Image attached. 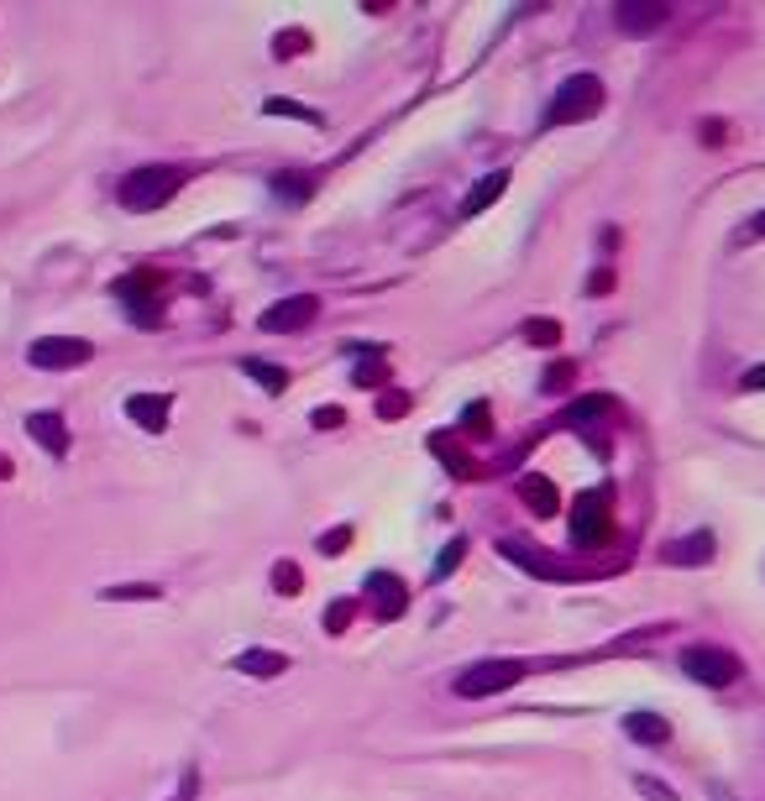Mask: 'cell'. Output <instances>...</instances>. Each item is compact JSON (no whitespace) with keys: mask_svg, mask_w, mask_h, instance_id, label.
<instances>
[{"mask_svg":"<svg viewBox=\"0 0 765 801\" xmlns=\"http://www.w3.org/2000/svg\"><path fill=\"white\" fill-rule=\"evenodd\" d=\"M603 111V79L598 73H572L561 79L556 100L546 105V126H572V121H593Z\"/></svg>","mask_w":765,"mask_h":801,"instance_id":"1","label":"cell"},{"mask_svg":"<svg viewBox=\"0 0 765 801\" xmlns=\"http://www.w3.org/2000/svg\"><path fill=\"white\" fill-rule=\"evenodd\" d=\"M179 184H184L179 168H137V173L121 184V205H126V210H158V205H168V199L179 194Z\"/></svg>","mask_w":765,"mask_h":801,"instance_id":"2","label":"cell"},{"mask_svg":"<svg viewBox=\"0 0 765 801\" xmlns=\"http://www.w3.org/2000/svg\"><path fill=\"white\" fill-rule=\"evenodd\" d=\"M525 682V665L519 660H478L456 676V697H499L509 686Z\"/></svg>","mask_w":765,"mask_h":801,"instance_id":"3","label":"cell"},{"mask_svg":"<svg viewBox=\"0 0 765 801\" xmlns=\"http://www.w3.org/2000/svg\"><path fill=\"white\" fill-rule=\"evenodd\" d=\"M682 671H687L697 686H708V691H723V686L740 682V660L729 655V650H718V644H693V650H682Z\"/></svg>","mask_w":765,"mask_h":801,"instance_id":"4","label":"cell"},{"mask_svg":"<svg viewBox=\"0 0 765 801\" xmlns=\"http://www.w3.org/2000/svg\"><path fill=\"white\" fill-rule=\"evenodd\" d=\"M614 535V518H608V493H582L572 503V540L582 550H593Z\"/></svg>","mask_w":765,"mask_h":801,"instance_id":"5","label":"cell"},{"mask_svg":"<svg viewBox=\"0 0 765 801\" xmlns=\"http://www.w3.org/2000/svg\"><path fill=\"white\" fill-rule=\"evenodd\" d=\"M26 362H32V367H43V373L84 367V362H90V341H79V335H43V341H32V346H26Z\"/></svg>","mask_w":765,"mask_h":801,"instance_id":"6","label":"cell"},{"mask_svg":"<svg viewBox=\"0 0 765 801\" xmlns=\"http://www.w3.org/2000/svg\"><path fill=\"white\" fill-rule=\"evenodd\" d=\"M315 309H320V299H315V294H294V299H278L273 309H263V320H258V325H263L267 335H288V330H305V325H310Z\"/></svg>","mask_w":765,"mask_h":801,"instance_id":"7","label":"cell"},{"mask_svg":"<svg viewBox=\"0 0 765 801\" xmlns=\"http://www.w3.org/2000/svg\"><path fill=\"white\" fill-rule=\"evenodd\" d=\"M367 597H373L378 618H399V613L409 608V587L393 576V571H373V576H367Z\"/></svg>","mask_w":765,"mask_h":801,"instance_id":"8","label":"cell"},{"mask_svg":"<svg viewBox=\"0 0 765 801\" xmlns=\"http://www.w3.org/2000/svg\"><path fill=\"white\" fill-rule=\"evenodd\" d=\"M614 22H619V32H629V37H640V32H661L666 26V5L661 0H624L619 11H614Z\"/></svg>","mask_w":765,"mask_h":801,"instance_id":"9","label":"cell"},{"mask_svg":"<svg viewBox=\"0 0 765 801\" xmlns=\"http://www.w3.org/2000/svg\"><path fill=\"white\" fill-rule=\"evenodd\" d=\"M499 550H503V556H509L514 565H519V571H529V576H546V582L567 576V571H561V565H556V561L546 556V550H535L529 540H499Z\"/></svg>","mask_w":765,"mask_h":801,"instance_id":"10","label":"cell"},{"mask_svg":"<svg viewBox=\"0 0 765 801\" xmlns=\"http://www.w3.org/2000/svg\"><path fill=\"white\" fill-rule=\"evenodd\" d=\"M26 435L37 440V446L48 450V456H64L69 450V424H64V414H26Z\"/></svg>","mask_w":765,"mask_h":801,"instance_id":"11","label":"cell"},{"mask_svg":"<svg viewBox=\"0 0 765 801\" xmlns=\"http://www.w3.org/2000/svg\"><path fill=\"white\" fill-rule=\"evenodd\" d=\"M126 420L142 424L147 435H163L168 430V393H137V399H126Z\"/></svg>","mask_w":765,"mask_h":801,"instance_id":"12","label":"cell"},{"mask_svg":"<svg viewBox=\"0 0 765 801\" xmlns=\"http://www.w3.org/2000/svg\"><path fill=\"white\" fill-rule=\"evenodd\" d=\"M503 188H509V168H493V173H482L478 184L467 188V199H461V215H482L488 205H499Z\"/></svg>","mask_w":765,"mask_h":801,"instance_id":"13","label":"cell"},{"mask_svg":"<svg viewBox=\"0 0 765 801\" xmlns=\"http://www.w3.org/2000/svg\"><path fill=\"white\" fill-rule=\"evenodd\" d=\"M519 497L529 503V514H540V518H550L556 508H561V493H556V482H550V477H540V471L519 477Z\"/></svg>","mask_w":765,"mask_h":801,"instance_id":"14","label":"cell"},{"mask_svg":"<svg viewBox=\"0 0 765 801\" xmlns=\"http://www.w3.org/2000/svg\"><path fill=\"white\" fill-rule=\"evenodd\" d=\"M666 561L671 565H708V561H713V535H708V529H697V535H687V540H671L666 545Z\"/></svg>","mask_w":765,"mask_h":801,"instance_id":"15","label":"cell"},{"mask_svg":"<svg viewBox=\"0 0 765 801\" xmlns=\"http://www.w3.org/2000/svg\"><path fill=\"white\" fill-rule=\"evenodd\" d=\"M231 665H237L241 676H263V682H267V676H284V671H288V655H284V650H241Z\"/></svg>","mask_w":765,"mask_h":801,"instance_id":"16","label":"cell"},{"mask_svg":"<svg viewBox=\"0 0 765 801\" xmlns=\"http://www.w3.org/2000/svg\"><path fill=\"white\" fill-rule=\"evenodd\" d=\"M624 729H629L635 744H666V739H671V723L661 718V712H629V718H624Z\"/></svg>","mask_w":765,"mask_h":801,"instance_id":"17","label":"cell"},{"mask_svg":"<svg viewBox=\"0 0 765 801\" xmlns=\"http://www.w3.org/2000/svg\"><path fill=\"white\" fill-rule=\"evenodd\" d=\"M603 414H614V399H608V393H587V399L567 403V414H561V420H567V424H593V420H603Z\"/></svg>","mask_w":765,"mask_h":801,"instance_id":"18","label":"cell"},{"mask_svg":"<svg viewBox=\"0 0 765 801\" xmlns=\"http://www.w3.org/2000/svg\"><path fill=\"white\" fill-rule=\"evenodd\" d=\"M431 450L441 456V461H446V467H452V477H461V482L472 477V461H467V450L456 446L452 435H431Z\"/></svg>","mask_w":765,"mask_h":801,"instance_id":"19","label":"cell"},{"mask_svg":"<svg viewBox=\"0 0 765 801\" xmlns=\"http://www.w3.org/2000/svg\"><path fill=\"white\" fill-rule=\"evenodd\" d=\"M241 373L252 377V382H263L267 393H284V388H288V373H284V367H273V362H258V356H247V362H241Z\"/></svg>","mask_w":765,"mask_h":801,"instance_id":"20","label":"cell"},{"mask_svg":"<svg viewBox=\"0 0 765 801\" xmlns=\"http://www.w3.org/2000/svg\"><path fill=\"white\" fill-rule=\"evenodd\" d=\"M310 179H305V173H278V179H273V194H278V199H294V205H299V199H310Z\"/></svg>","mask_w":765,"mask_h":801,"instance_id":"21","label":"cell"},{"mask_svg":"<svg viewBox=\"0 0 765 801\" xmlns=\"http://www.w3.org/2000/svg\"><path fill=\"white\" fill-rule=\"evenodd\" d=\"M461 556H467V540H452L441 556H435V565H431V582H446L456 565H461Z\"/></svg>","mask_w":765,"mask_h":801,"instance_id":"22","label":"cell"},{"mask_svg":"<svg viewBox=\"0 0 765 801\" xmlns=\"http://www.w3.org/2000/svg\"><path fill=\"white\" fill-rule=\"evenodd\" d=\"M263 111H267V116H294V121H305V126H320V116H315V111H305V105H294V100H284V94H273V100H263Z\"/></svg>","mask_w":765,"mask_h":801,"instance_id":"23","label":"cell"},{"mask_svg":"<svg viewBox=\"0 0 765 801\" xmlns=\"http://www.w3.org/2000/svg\"><path fill=\"white\" fill-rule=\"evenodd\" d=\"M525 341L529 346H561V325L556 320H525Z\"/></svg>","mask_w":765,"mask_h":801,"instance_id":"24","label":"cell"},{"mask_svg":"<svg viewBox=\"0 0 765 801\" xmlns=\"http://www.w3.org/2000/svg\"><path fill=\"white\" fill-rule=\"evenodd\" d=\"M273 587H278V592H299V587H305L299 565H294V561H278V565H273Z\"/></svg>","mask_w":765,"mask_h":801,"instance_id":"25","label":"cell"},{"mask_svg":"<svg viewBox=\"0 0 765 801\" xmlns=\"http://www.w3.org/2000/svg\"><path fill=\"white\" fill-rule=\"evenodd\" d=\"M635 791H640L646 801H676V791H671V786H661L655 776H640V780H635Z\"/></svg>","mask_w":765,"mask_h":801,"instance_id":"26","label":"cell"},{"mask_svg":"<svg viewBox=\"0 0 765 801\" xmlns=\"http://www.w3.org/2000/svg\"><path fill=\"white\" fill-rule=\"evenodd\" d=\"M100 597H105V603H121V597H158V587H152V582H137V587H105Z\"/></svg>","mask_w":765,"mask_h":801,"instance_id":"27","label":"cell"},{"mask_svg":"<svg viewBox=\"0 0 765 801\" xmlns=\"http://www.w3.org/2000/svg\"><path fill=\"white\" fill-rule=\"evenodd\" d=\"M346 623H352V603L341 597V603H331V613H326V629H331V634H341Z\"/></svg>","mask_w":765,"mask_h":801,"instance_id":"28","label":"cell"},{"mask_svg":"<svg viewBox=\"0 0 765 801\" xmlns=\"http://www.w3.org/2000/svg\"><path fill=\"white\" fill-rule=\"evenodd\" d=\"M346 545H352V529H346V524H341V529H331V535H320V550H326V556H341Z\"/></svg>","mask_w":765,"mask_h":801,"instance_id":"29","label":"cell"},{"mask_svg":"<svg viewBox=\"0 0 765 801\" xmlns=\"http://www.w3.org/2000/svg\"><path fill=\"white\" fill-rule=\"evenodd\" d=\"M378 414H382V420H399V414H409V399H404V393H382Z\"/></svg>","mask_w":765,"mask_h":801,"instance_id":"30","label":"cell"},{"mask_svg":"<svg viewBox=\"0 0 765 801\" xmlns=\"http://www.w3.org/2000/svg\"><path fill=\"white\" fill-rule=\"evenodd\" d=\"M278 58H288V53H305V47H310V37H305V32H278Z\"/></svg>","mask_w":765,"mask_h":801,"instance_id":"31","label":"cell"},{"mask_svg":"<svg viewBox=\"0 0 765 801\" xmlns=\"http://www.w3.org/2000/svg\"><path fill=\"white\" fill-rule=\"evenodd\" d=\"M461 424H467V430H488V424H493V414H488V403H467V414H461Z\"/></svg>","mask_w":765,"mask_h":801,"instance_id":"32","label":"cell"},{"mask_svg":"<svg viewBox=\"0 0 765 801\" xmlns=\"http://www.w3.org/2000/svg\"><path fill=\"white\" fill-rule=\"evenodd\" d=\"M357 382H362V388H373V382H382V356H378V352H373V356H367V362L357 367Z\"/></svg>","mask_w":765,"mask_h":801,"instance_id":"33","label":"cell"},{"mask_svg":"<svg viewBox=\"0 0 765 801\" xmlns=\"http://www.w3.org/2000/svg\"><path fill=\"white\" fill-rule=\"evenodd\" d=\"M194 797H199V770H184V780H179V791H173L168 801H194Z\"/></svg>","mask_w":765,"mask_h":801,"instance_id":"34","label":"cell"},{"mask_svg":"<svg viewBox=\"0 0 765 801\" xmlns=\"http://www.w3.org/2000/svg\"><path fill=\"white\" fill-rule=\"evenodd\" d=\"M341 420H346L341 409H315V414H310V424H315V430H335V424H341Z\"/></svg>","mask_w":765,"mask_h":801,"instance_id":"35","label":"cell"},{"mask_svg":"<svg viewBox=\"0 0 765 801\" xmlns=\"http://www.w3.org/2000/svg\"><path fill=\"white\" fill-rule=\"evenodd\" d=\"M567 382H572V362H556L546 373V388H567Z\"/></svg>","mask_w":765,"mask_h":801,"instance_id":"36","label":"cell"},{"mask_svg":"<svg viewBox=\"0 0 765 801\" xmlns=\"http://www.w3.org/2000/svg\"><path fill=\"white\" fill-rule=\"evenodd\" d=\"M723 137H729L723 121H703V141H708V147H723Z\"/></svg>","mask_w":765,"mask_h":801,"instance_id":"37","label":"cell"},{"mask_svg":"<svg viewBox=\"0 0 765 801\" xmlns=\"http://www.w3.org/2000/svg\"><path fill=\"white\" fill-rule=\"evenodd\" d=\"M744 393H765V362H761V367H750V373H744Z\"/></svg>","mask_w":765,"mask_h":801,"instance_id":"38","label":"cell"},{"mask_svg":"<svg viewBox=\"0 0 765 801\" xmlns=\"http://www.w3.org/2000/svg\"><path fill=\"white\" fill-rule=\"evenodd\" d=\"M750 231H755V236H765V210L755 215V220H750Z\"/></svg>","mask_w":765,"mask_h":801,"instance_id":"39","label":"cell"},{"mask_svg":"<svg viewBox=\"0 0 765 801\" xmlns=\"http://www.w3.org/2000/svg\"><path fill=\"white\" fill-rule=\"evenodd\" d=\"M5 477H11V456H0V482H5Z\"/></svg>","mask_w":765,"mask_h":801,"instance_id":"40","label":"cell"}]
</instances>
